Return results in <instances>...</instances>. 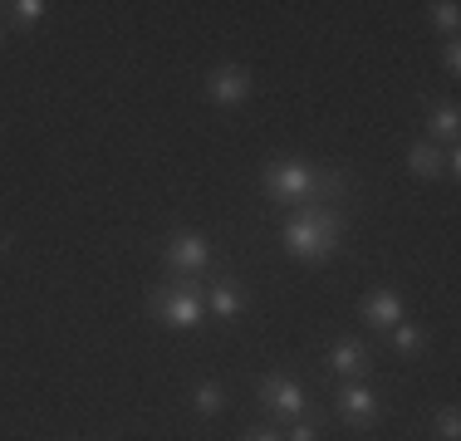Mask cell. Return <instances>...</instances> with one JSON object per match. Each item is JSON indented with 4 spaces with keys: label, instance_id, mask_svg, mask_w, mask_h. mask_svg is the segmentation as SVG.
Instances as JSON below:
<instances>
[{
    "label": "cell",
    "instance_id": "6da1fadb",
    "mask_svg": "<svg viewBox=\"0 0 461 441\" xmlns=\"http://www.w3.org/2000/svg\"><path fill=\"white\" fill-rule=\"evenodd\" d=\"M344 246V212L339 206H294V216L285 220V250L304 265L334 260V250Z\"/></svg>",
    "mask_w": 461,
    "mask_h": 441
},
{
    "label": "cell",
    "instance_id": "7a4b0ae2",
    "mask_svg": "<svg viewBox=\"0 0 461 441\" xmlns=\"http://www.w3.org/2000/svg\"><path fill=\"white\" fill-rule=\"evenodd\" d=\"M314 182H320V167L304 158H276L260 172V192L280 206H314Z\"/></svg>",
    "mask_w": 461,
    "mask_h": 441
},
{
    "label": "cell",
    "instance_id": "3957f363",
    "mask_svg": "<svg viewBox=\"0 0 461 441\" xmlns=\"http://www.w3.org/2000/svg\"><path fill=\"white\" fill-rule=\"evenodd\" d=\"M206 284V280H202ZM202 284H192V280H167L162 290H152V300L148 309L162 319L167 328H177V334H186V328H196L206 319V294H202Z\"/></svg>",
    "mask_w": 461,
    "mask_h": 441
},
{
    "label": "cell",
    "instance_id": "277c9868",
    "mask_svg": "<svg viewBox=\"0 0 461 441\" xmlns=\"http://www.w3.org/2000/svg\"><path fill=\"white\" fill-rule=\"evenodd\" d=\"M162 260H167L172 280L202 284L206 270H212V246H206V236H196V230H177V236L167 240V250H162Z\"/></svg>",
    "mask_w": 461,
    "mask_h": 441
},
{
    "label": "cell",
    "instance_id": "5b68a950",
    "mask_svg": "<svg viewBox=\"0 0 461 441\" xmlns=\"http://www.w3.org/2000/svg\"><path fill=\"white\" fill-rule=\"evenodd\" d=\"M260 407L276 422H294V417H310V392L285 373H270V378H260Z\"/></svg>",
    "mask_w": 461,
    "mask_h": 441
},
{
    "label": "cell",
    "instance_id": "8992f818",
    "mask_svg": "<svg viewBox=\"0 0 461 441\" xmlns=\"http://www.w3.org/2000/svg\"><path fill=\"white\" fill-rule=\"evenodd\" d=\"M378 412H383V402H378V392H373L364 378L339 382V392H334V417H339V422H348V427L364 432V427L378 422Z\"/></svg>",
    "mask_w": 461,
    "mask_h": 441
},
{
    "label": "cell",
    "instance_id": "52a82bcc",
    "mask_svg": "<svg viewBox=\"0 0 461 441\" xmlns=\"http://www.w3.org/2000/svg\"><path fill=\"white\" fill-rule=\"evenodd\" d=\"M202 294H206V319H221V324H230V319L246 314V284L230 280V274H221V280H206Z\"/></svg>",
    "mask_w": 461,
    "mask_h": 441
},
{
    "label": "cell",
    "instance_id": "ba28073f",
    "mask_svg": "<svg viewBox=\"0 0 461 441\" xmlns=\"http://www.w3.org/2000/svg\"><path fill=\"white\" fill-rule=\"evenodd\" d=\"M206 98H212L216 108H240L250 98V74L236 69V64H226V69H216L212 79H206Z\"/></svg>",
    "mask_w": 461,
    "mask_h": 441
},
{
    "label": "cell",
    "instance_id": "9c48e42d",
    "mask_svg": "<svg viewBox=\"0 0 461 441\" xmlns=\"http://www.w3.org/2000/svg\"><path fill=\"white\" fill-rule=\"evenodd\" d=\"M408 319V304H402V294L393 290V284H383V290H373L364 300V324H373L378 334H388L393 324H402Z\"/></svg>",
    "mask_w": 461,
    "mask_h": 441
},
{
    "label": "cell",
    "instance_id": "30bf717a",
    "mask_svg": "<svg viewBox=\"0 0 461 441\" xmlns=\"http://www.w3.org/2000/svg\"><path fill=\"white\" fill-rule=\"evenodd\" d=\"M329 373H334L339 382H354L368 373V344H358V338H339L334 348H329Z\"/></svg>",
    "mask_w": 461,
    "mask_h": 441
},
{
    "label": "cell",
    "instance_id": "8fae6325",
    "mask_svg": "<svg viewBox=\"0 0 461 441\" xmlns=\"http://www.w3.org/2000/svg\"><path fill=\"white\" fill-rule=\"evenodd\" d=\"M456 104H437L427 108V142H456Z\"/></svg>",
    "mask_w": 461,
    "mask_h": 441
},
{
    "label": "cell",
    "instance_id": "7c38bea8",
    "mask_svg": "<svg viewBox=\"0 0 461 441\" xmlns=\"http://www.w3.org/2000/svg\"><path fill=\"white\" fill-rule=\"evenodd\" d=\"M408 167H412V176H422V182H437V176H442V148L422 138V142L408 152Z\"/></svg>",
    "mask_w": 461,
    "mask_h": 441
},
{
    "label": "cell",
    "instance_id": "4fadbf2b",
    "mask_svg": "<svg viewBox=\"0 0 461 441\" xmlns=\"http://www.w3.org/2000/svg\"><path fill=\"white\" fill-rule=\"evenodd\" d=\"M192 412L196 417H221L226 412V388L221 382H196L192 388Z\"/></svg>",
    "mask_w": 461,
    "mask_h": 441
},
{
    "label": "cell",
    "instance_id": "5bb4252c",
    "mask_svg": "<svg viewBox=\"0 0 461 441\" xmlns=\"http://www.w3.org/2000/svg\"><path fill=\"white\" fill-rule=\"evenodd\" d=\"M5 10H10V25H25L30 30V25H40V20H45L50 5H45V0H15V5H5Z\"/></svg>",
    "mask_w": 461,
    "mask_h": 441
},
{
    "label": "cell",
    "instance_id": "9a60e30c",
    "mask_svg": "<svg viewBox=\"0 0 461 441\" xmlns=\"http://www.w3.org/2000/svg\"><path fill=\"white\" fill-rule=\"evenodd\" d=\"M388 344L398 348V353H417V348H422V328L402 319V324H393V328H388Z\"/></svg>",
    "mask_w": 461,
    "mask_h": 441
},
{
    "label": "cell",
    "instance_id": "2e32d148",
    "mask_svg": "<svg viewBox=\"0 0 461 441\" xmlns=\"http://www.w3.org/2000/svg\"><path fill=\"white\" fill-rule=\"evenodd\" d=\"M285 441H320V412H314V417H294L290 432H285Z\"/></svg>",
    "mask_w": 461,
    "mask_h": 441
},
{
    "label": "cell",
    "instance_id": "e0dca14e",
    "mask_svg": "<svg viewBox=\"0 0 461 441\" xmlns=\"http://www.w3.org/2000/svg\"><path fill=\"white\" fill-rule=\"evenodd\" d=\"M427 20H432L437 30H456V25H461V10L452 5V0H442V5H432V10H427Z\"/></svg>",
    "mask_w": 461,
    "mask_h": 441
},
{
    "label": "cell",
    "instance_id": "ac0fdd59",
    "mask_svg": "<svg viewBox=\"0 0 461 441\" xmlns=\"http://www.w3.org/2000/svg\"><path fill=\"white\" fill-rule=\"evenodd\" d=\"M437 436H442V441H456V436H461L456 407H447V412H437Z\"/></svg>",
    "mask_w": 461,
    "mask_h": 441
},
{
    "label": "cell",
    "instance_id": "d6986e66",
    "mask_svg": "<svg viewBox=\"0 0 461 441\" xmlns=\"http://www.w3.org/2000/svg\"><path fill=\"white\" fill-rule=\"evenodd\" d=\"M240 441H285V432H280V427H250Z\"/></svg>",
    "mask_w": 461,
    "mask_h": 441
},
{
    "label": "cell",
    "instance_id": "ffe728a7",
    "mask_svg": "<svg viewBox=\"0 0 461 441\" xmlns=\"http://www.w3.org/2000/svg\"><path fill=\"white\" fill-rule=\"evenodd\" d=\"M442 64H447V74H456L461 69V44L452 40V44H447V54H442Z\"/></svg>",
    "mask_w": 461,
    "mask_h": 441
},
{
    "label": "cell",
    "instance_id": "44dd1931",
    "mask_svg": "<svg viewBox=\"0 0 461 441\" xmlns=\"http://www.w3.org/2000/svg\"><path fill=\"white\" fill-rule=\"evenodd\" d=\"M5 30H10V20H5V15H0V40H5Z\"/></svg>",
    "mask_w": 461,
    "mask_h": 441
}]
</instances>
